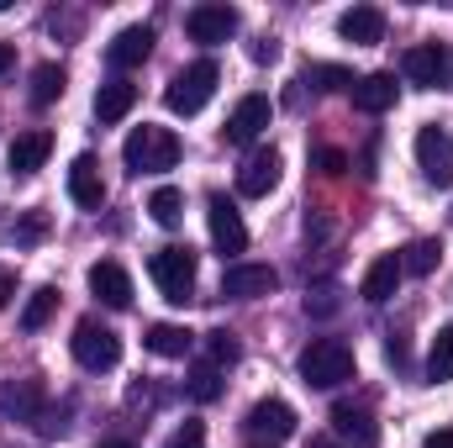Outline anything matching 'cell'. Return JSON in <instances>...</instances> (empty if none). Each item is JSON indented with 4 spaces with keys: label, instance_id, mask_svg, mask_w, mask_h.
<instances>
[{
    "label": "cell",
    "instance_id": "cell-19",
    "mask_svg": "<svg viewBox=\"0 0 453 448\" xmlns=\"http://www.w3.org/2000/svg\"><path fill=\"white\" fill-rule=\"evenodd\" d=\"M48 153H53V137H48V132H21V137L11 143V158H5V164H11L16 180H27V174H37V169L48 164Z\"/></svg>",
    "mask_w": 453,
    "mask_h": 448
},
{
    "label": "cell",
    "instance_id": "cell-7",
    "mask_svg": "<svg viewBox=\"0 0 453 448\" xmlns=\"http://www.w3.org/2000/svg\"><path fill=\"white\" fill-rule=\"evenodd\" d=\"M274 290H280V274L269 264H232L222 274V296H232V301H264Z\"/></svg>",
    "mask_w": 453,
    "mask_h": 448
},
{
    "label": "cell",
    "instance_id": "cell-34",
    "mask_svg": "<svg viewBox=\"0 0 453 448\" xmlns=\"http://www.w3.org/2000/svg\"><path fill=\"white\" fill-rule=\"evenodd\" d=\"M42 232H48V217H42V212H27V217L16 222V232H11V237H16L21 248H32V243H37Z\"/></svg>",
    "mask_w": 453,
    "mask_h": 448
},
{
    "label": "cell",
    "instance_id": "cell-15",
    "mask_svg": "<svg viewBox=\"0 0 453 448\" xmlns=\"http://www.w3.org/2000/svg\"><path fill=\"white\" fill-rule=\"evenodd\" d=\"M185 32H190L196 42H226V37L237 32V11H232V5H196V11L185 16Z\"/></svg>",
    "mask_w": 453,
    "mask_h": 448
},
{
    "label": "cell",
    "instance_id": "cell-17",
    "mask_svg": "<svg viewBox=\"0 0 453 448\" xmlns=\"http://www.w3.org/2000/svg\"><path fill=\"white\" fill-rule=\"evenodd\" d=\"M248 433H253V438H269V444H285V438L296 433V412H290L285 401H258V406L248 412Z\"/></svg>",
    "mask_w": 453,
    "mask_h": 448
},
{
    "label": "cell",
    "instance_id": "cell-28",
    "mask_svg": "<svg viewBox=\"0 0 453 448\" xmlns=\"http://www.w3.org/2000/svg\"><path fill=\"white\" fill-rule=\"evenodd\" d=\"M58 96H64V69H58V64L32 69V101H37V106H53Z\"/></svg>",
    "mask_w": 453,
    "mask_h": 448
},
{
    "label": "cell",
    "instance_id": "cell-23",
    "mask_svg": "<svg viewBox=\"0 0 453 448\" xmlns=\"http://www.w3.org/2000/svg\"><path fill=\"white\" fill-rule=\"evenodd\" d=\"M142 348L158 353V359H185V353L196 348V333H190V328H174V322H153L148 337H142Z\"/></svg>",
    "mask_w": 453,
    "mask_h": 448
},
{
    "label": "cell",
    "instance_id": "cell-30",
    "mask_svg": "<svg viewBox=\"0 0 453 448\" xmlns=\"http://www.w3.org/2000/svg\"><path fill=\"white\" fill-rule=\"evenodd\" d=\"M306 85H317V90H353V74L342 64H311L306 69Z\"/></svg>",
    "mask_w": 453,
    "mask_h": 448
},
{
    "label": "cell",
    "instance_id": "cell-42",
    "mask_svg": "<svg viewBox=\"0 0 453 448\" xmlns=\"http://www.w3.org/2000/svg\"><path fill=\"white\" fill-rule=\"evenodd\" d=\"M101 448H137V444H121V438H111V444H101Z\"/></svg>",
    "mask_w": 453,
    "mask_h": 448
},
{
    "label": "cell",
    "instance_id": "cell-25",
    "mask_svg": "<svg viewBox=\"0 0 453 448\" xmlns=\"http://www.w3.org/2000/svg\"><path fill=\"white\" fill-rule=\"evenodd\" d=\"M438 259H443V243L417 237V243L401 253V274H433V269H438Z\"/></svg>",
    "mask_w": 453,
    "mask_h": 448
},
{
    "label": "cell",
    "instance_id": "cell-12",
    "mask_svg": "<svg viewBox=\"0 0 453 448\" xmlns=\"http://www.w3.org/2000/svg\"><path fill=\"white\" fill-rule=\"evenodd\" d=\"M0 412H5L11 422H32V428H37V417L48 412L42 380H16V385H5V390H0Z\"/></svg>",
    "mask_w": 453,
    "mask_h": 448
},
{
    "label": "cell",
    "instance_id": "cell-6",
    "mask_svg": "<svg viewBox=\"0 0 453 448\" xmlns=\"http://www.w3.org/2000/svg\"><path fill=\"white\" fill-rule=\"evenodd\" d=\"M417 164L433 185H453V137L443 127H422L417 132Z\"/></svg>",
    "mask_w": 453,
    "mask_h": 448
},
{
    "label": "cell",
    "instance_id": "cell-31",
    "mask_svg": "<svg viewBox=\"0 0 453 448\" xmlns=\"http://www.w3.org/2000/svg\"><path fill=\"white\" fill-rule=\"evenodd\" d=\"M190 396H196V401H217V396H222L217 364H201V369H190Z\"/></svg>",
    "mask_w": 453,
    "mask_h": 448
},
{
    "label": "cell",
    "instance_id": "cell-29",
    "mask_svg": "<svg viewBox=\"0 0 453 448\" xmlns=\"http://www.w3.org/2000/svg\"><path fill=\"white\" fill-rule=\"evenodd\" d=\"M53 306H58V290H53V285H42V290L27 301V312H21V328H27V333H37V328L53 317Z\"/></svg>",
    "mask_w": 453,
    "mask_h": 448
},
{
    "label": "cell",
    "instance_id": "cell-21",
    "mask_svg": "<svg viewBox=\"0 0 453 448\" xmlns=\"http://www.w3.org/2000/svg\"><path fill=\"white\" fill-rule=\"evenodd\" d=\"M148 53H153V27H127V32H116L111 48H106V58L116 69H137Z\"/></svg>",
    "mask_w": 453,
    "mask_h": 448
},
{
    "label": "cell",
    "instance_id": "cell-27",
    "mask_svg": "<svg viewBox=\"0 0 453 448\" xmlns=\"http://www.w3.org/2000/svg\"><path fill=\"white\" fill-rule=\"evenodd\" d=\"M148 212H153V222L158 227H180V217H185V196H180L174 185H158L153 201H148Z\"/></svg>",
    "mask_w": 453,
    "mask_h": 448
},
{
    "label": "cell",
    "instance_id": "cell-10",
    "mask_svg": "<svg viewBox=\"0 0 453 448\" xmlns=\"http://www.w3.org/2000/svg\"><path fill=\"white\" fill-rule=\"evenodd\" d=\"M206 222H211L217 253H242V248H248V227H242L237 206H232L226 196H211V201H206Z\"/></svg>",
    "mask_w": 453,
    "mask_h": 448
},
{
    "label": "cell",
    "instance_id": "cell-43",
    "mask_svg": "<svg viewBox=\"0 0 453 448\" xmlns=\"http://www.w3.org/2000/svg\"><path fill=\"white\" fill-rule=\"evenodd\" d=\"M0 11H11V0H0Z\"/></svg>",
    "mask_w": 453,
    "mask_h": 448
},
{
    "label": "cell",
    "instance_id": "cell-33",
    "mask_svg": "<svg viewBox=\"0 0 453 448\" xmlns=\"http://www.w3.org/2000/svg\"><path fill=\"white\" fill-rule=\"evenodd\" d=\"M37 433H42V438H64V433H69V406H53V401H48V412L37 417Z\"/></svg>",
    "mask_w": 453,
    "mask_h": 448
},
{
    "label": "cell",
    "instance_id": "cell-4",
    "mask_svg": "<svg viewBox=\"0 0 453 448\" xmlns=\"http://www.w3.org/2000/svg\"><path fill=\"white\" fill-rule=\"evenodd\" d=\"M217 80H222V69L211 64V58H201V64H190V69H180L174 74V85H169V112L174 116H196L211 96H217Z\"/></svg>",
    "mask_w": 453,
    "mask_h": 448
},
{
    "label": "cell",
    "instance_id": "cell-22",
    "mask_svg": "<svg viewBox=\"0 0 453 448\" xmlns=\"http://www.w3.org/2000/svg\"><path fill=\"white\" fill-rule=\"evenodd\" d=\"M353 106L369 116L390 112L395 106V74H364V80H353Z\"/></svg>",
    "mask_w": 453,
    "mask_h": 448
},
{
    "label": "cell",
    "instance_id": "cell-20",
    "mask_svg": "<svg viewBox=\"0 0 453 448\" xmlns=\"http://www.w3.org/2000/svg\"><path fill=\"white\" fill-rule=\"evenodd\" d=\"M338 32L348 42H358V48H374V42L385 37V11H380V5H353V11H342Z\"/></svg>",
    "mask_w": 453,
    "mask_h": 448
},
{
    "label": "cell",
    "instance_id": "cell-14",
    "mask_svg": "<svg viewBox=\"0 0 453 448\" xmlns=\"http://www.w3.org/2000/svg\"><path fill=\"white\" fill-rule=\"evenodd\" d=\"M269 121H274L269 96H242V101H237V112L226 116V143H253Z\"/></svg>",
    "mask_w": 453,
    "mask_h": 448
},
{
    "label": "cell",
    "instance_id": "cell-9",
    "mask_svg": "<svg viewBox=\"0 0 453 448\" xmlns=\"http://www.w3.org/2000/svg\"><path fill=\"white\" fill-rule=\"evenodd\" d=\"M333 433L338 444H353V448H380V422L369 406H353V401H338L333 406Z\"/></svg>",
    "mask_w": 453,
    "mask_h": 448
},
{
    "label": "cell",
    "instance_id": "cell-1",
    "mask_svg": "<svg viewBox=\"0 0 453 448\" xmlns=\"http://www.w3.org/2000/svg\"><path fill=\"white\" fill-rule=\"evenodd\" d=\"M121 158H127L132 174H164V169L180 164V137H174L169 127H148V121H142V127L121 143Z\"/></svg>",
    "mask_w": 453,
    "mask_h": 448
},
{
    "label": "cell",
    "instance_id": "cell-37",
    "mask_svg": "<svg viewBox=\"0 0 453 448\" xmlns=\"http://www.w3.org/2000/svg\"><path fill=\"white\" fill-rule=\"evenodd\" d=\"M317 169H322V174H342V169H348V158H342L338 148H322V153H317Z\"/></svg>",
    "mask_w": 453,
    "mask_h": 448
},
{
    "label": "cell",
    "instance_id": "cell-36",
    "mask_svg": "<svg viewBox=\"0 0 453 448\" xmlns=\"http://www.w3.org/2000/svg\"><path fill=\"white\" fill-rule=\"evenodd\" d=\"M342 301H338V290H317V296H306V312L311 317H333Z\"/></svg>",
    "mask_w": 453,
    "mask_h": 448
},
{
    "label": "cell",
    "instance_id": "cell-2",
    "mask_svg": "<svg viewBox=\"0 0 453 448\" xmlns=\"http://www.w3.org/2000/svg\"><path fill=\"white\" fill-rule=\"evenodd\" d=\"M301 380L311 390H338L342 380H353V348L342 337H317L301 353Z\"/></svg>",
    "mask_w": 453,
    "mask_h": 448
},
{
    "label": "cell",
    "instance_id": "cell-18",
    "mask_svg": "<svg viewBox=\"0 0 453 448\" xmlns=\"http://www.w3.org/2000/svg\"><path fill=\"white\" fill-rule=\"evenodd\" d=\"M90 290H96L111 312H127V306H132V274H127L121 264H111V259H101V264L90 269Z\"/></svg>",
    "mask_w": 453,
    "mask_h": 448
},
{
    "label": "cell",
    "instance_id": "cell-5",
    "mask_svg": "<svg viewBox=\"0 0 453 448\" xmlns=\"http://www.w3.org/2000/svg\"><path fill=\"white\" fill-rule=\"evenodd\" d=\"M74 359H80L90 375L116 369V359H121V337H116L111 328H101L96 317H85V322L74 328Z\"/></svg>",
    "mask_w": 453,
    "mask_h": 448
},
{
    "label": "cell",
    "instance_id": "cell-13",
    "mask_svg": "<svg viewBox=\"0 0 453 448\" xmlns=\"http://www.w3.org/2000/svg\"><path fill=\"white\" fill-rule=\"evenodd\" d=\"M69 196H74V206H85V212H101V201H106V180H101V164H96V153H80V158L69 164Z\"/></svg>",
    "mask_w": 453,
    "mask_h": 448
},
{
    "label": "cell",
    "instance_id": "cell-8",
    "mask_svg": "<svg viewBox=\"0 0 453 448\" xmlns=\"http://www.w3.org/2000/svg\"><path fill=\"white\" fill-rule=\"evenodd\" d=\"M401 69H406L411 85H453V58H449L443 42H422V48H411Z\"/></svg>",
    "mask_w": 453,
    "mask_h": 448
},
{
    "label": "cell",
    "instance_id": "cell-3",
    "mask_svg": "<svg viewBox=\"0 0 453 448\" xmlns=\"http://www.w3.org/2000/svg\"><path fill=\"white\" fill-rule=\"evenodd\" d=\"M148 274H153V285L164 290V301L185 306L190 290H196V248H190V243H169V248H158V253L148 259Z\"/></svg>",
    "mask_w": 453,
    "mask_h": 448
},
{
    "label": "cell",
    "instance_id": "cell-35",
    "mask_svg": "<svg viewBox=\"0 0 453 448\" xmlns=\"http://www.w3.org/2000/svg\"><path fill=\"white\" fill-rule=\"evenodd\" d=\"M164 448H206V428L201 422H185V428H174L164 438Z\"/></svg>",
    "mask_w": 453,
    "mask_h": 448
},
{
    "label": "cell",
    "instance_id": "cell-26",
    "mask_svg": "<svg viewBox=\"0 0 453 448\" xmlns=\"http://www.w3.org/2000/svg\"><path fill=\"white\" fill-rule=\"evenodd\" d=\"M427 380H433V385H449V380H453V328H443V333L433 337V353H427Z\"/></svg>",
    "mask_w": 453,
    "mask_h": 448
},
{
    "label": "cell",
    "instance_id": "cell-40",
    "mask_svg": "<svg viewBox=\"0 0 453 448\" xmlns=\"http://www.w3.org/2000/svg\"><path fill=\"white\" fill-rule=\"evenodd\" d=\"M427 448H453V433H433V438H427Z\"/></svg>",
    "mask_w": 453,
    "mask_h": 448
},
{
    "label": "cell",
    "instance_id": "cell-41",
    "mask_svg": "<svg viewBox=\"0 0 453 448\" xmlns=\"http://www.w3.org/2000/svg\"><path fill=\"white\" fill-rule=\"evenodd\" d=\"M311 448H342L338 438H311Z\"/></svg>",
    "mask_w": 453,
    "mask_h": 448
},
{
    "label": "cell",
    "instance_id": "cell-11",
    "mask_svg": "<svg viewBox=\"0 0 453 448\" xmlns=\"http://www.w3.org/2000/svg\"><path fill=\"white\" fill-rule=\"evenodd\" d=\"M280 153L274 148H258V153H248V164L237 169V190L248 196V201H258V196H269L274 185H280Z\"/></svg>",
    "mask_w": 453,
    "mask_h": 448
},
{
    "label": "cell",
    "instance_id": "cell-16",
    "mask_svg": "<svg viewBox=\"0 0 453 448\" xmlns=\"http://www.w3.org/2000/svg\"><path fill=\"white\" fill-rule=\"evenodd\" d=\"M395 285H401V253H380V259L364 269V285H358V296H364L369 306H385V301L395 296Z\"/></svg>",
    "mask_w": 453,
    "mask_h": 448
},
{
    "label": "cell",
    "instance_id": "cell-39",
    "mask_svg": "<svg viewBox=\"0 0 453 448\" xmlns=\"http://www.w3.org/2000/svg\"><path fill=\"white\" fill-rule=\"evenodd\" d=\"M11 64H16V48H11V42H0V74H5Z\"/></svg>",
    "mask_w": 453,
    "mask_h": 448
},
{
    "label": "cell",
    "instance_id": "cell-32",
    "mask_svg": "<svg viewBox=\"0 0 453 448\" xmlns=\"http://www.w3.org/2000/svg\"><path fill=\"white\" fill-rule=\"evenodd\" d=\"M206 353H211V364H237V337L226 333V328H217V333H206Z\"/></svg>",
    "mask_w": 453,
    "mask_h": 448
},
{
    "label": "cell",
    "instance_id": "cell-24",
    "mask_svg": "<svg viewBox=\"0 0 453 448\" xmlns=\"http://www.w3.org/2000/svg\"><path fill=\"white\" fill-rule=\"evenodd\" d=\"M132 106H137V85H127V80H106L96 90V121H121Z\"/></svg>",
    "mask_w": 453,
    "mask_h": 448
},
{
    "label": "cell",
    "instance_id": "cell-38",
    "mask_svg": "<svg viewBox=\"0 0 453 448\" xmlns=\"http://www.w3.org/2000/svg\"><path fill=\"white\" fill-rule=\"evenodd\" d=\"M11 296H16V280H11V274L0 269V312H5V301H11Z\"/></svg>",
    "mask_w": 453,
    "mask_h": 448
}]
</instances>
